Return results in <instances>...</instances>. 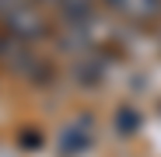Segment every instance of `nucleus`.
Segmentation results:
<instances>
[{
    "label": "nucleus",
    "mask_w": 161,
    "mask_h": 157,
    "mask_svg": "<svg viewBox=\"0 0 161 157\" xmlns=\"http://www.w3.org/2000/svg\"><path fill=\"white\" fill-rule=\"evenodd\" d=\"M0 28L18 42H35L46 32L42 0H0Z\"/></svg>",
    "instance_id": "f257e3e1"
},
{
    "label": "nucleus",
    "mask_w": 161,
    "mask_h": 157,
    "mask_svg": "<svg viewBox=\"0 0 161 157\" xmlns=\"http://www.w3.org/2000/svg\"><path fill=\"white\" fill-rule=\"evenodd\" d=\"M95 143V122L91 119H74L63 133H60V150L67 157H80V154H88Z\"/></svg>",
    "instance_id": "f03ea898"
},
{
    "label": "nucleus",
    "mask_w": 161,
    "mask_h": 157,
    "mask_svg": "<svg viewBox=\"0 0 161 157\" xmlns=\"http://www.w3.org/2000/svg\"><path fill=\"white\" fill-rule=\"evenodd\" d=\"M105 4L126 21H151L161 14V0H105Z\"/></svg>",
    "instance_id": "7ed1b4c3"
}]
</instances>
